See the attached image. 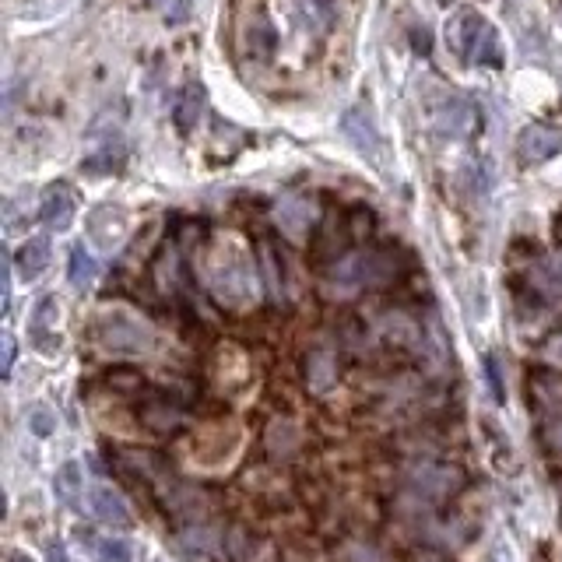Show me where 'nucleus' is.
<instances>
[{
	"instance_id": "nucleus-1",
	"label": "nucleus",
	"mask_w": 562,
	"mask_h": 562,
	"mask_svg": "<svg viewBox=\"0 0 562 562\" xmlns=\"http://www.w3.org/2000/svg\"><path fill=\"white\" fill-rule=\"evenodd\" d=\"M92 338L95 345L102 348L106 355H116V359H141V355H152L155 352V327L148 320H141L137 313L130 310H102L95 317L92 327Z\"/></svg>"
},
{
	"instance_id": "nucleus-2",
	"label": "nucleus",
	"mask_w": 562,
	"mask_h": 562,
	"mask_svg": "<svg viewBox=\"0 0 562 562\" xmlns=\"http://www.w3.org/2000/svg\"><path fill=\"white\" fill-rule=\"evenodd\" d=\"M447 46L464 64H489V67L503 64L496 46V29L471 8H461L447 22Z\"/></svg>"
},
{
	"instance_id": "nucleus-3",
	"label": "nucleus",
	"mask_w": 562,
	"mask_h": 562,
	"mask_svg": "<svg viewBox=\"0 0 562 562\" xmlns=\"http://www.w3.org/2000/svg\"><path fill=\"white\" fill-rule=\"evenodd\" d=\"M211 289L229 306H246L250 299H257V278L250 271V260L243 253L229 260L215 257V264H211Z\"/></svg>"
},
{
	"instance_id": "nucleus-4",
	"label": "nucleus",
	"mask_w": 562,
	"mask_h": 562,
	"mask_svg": "<svg viewBox=\"0 0 562 562\" xmlns=\"http://www.w3.org/2000/svg\"><path fill=\"white\" fill-rule=\"evenodd\" d=\"M562 152V130L548 127V123H527L517 134V159L524 166H541V162L555 159Z\"/></svg>"
},
{
	"instance_id": "nucleus-5",
	"label": "nucleus",
	"mask_w": 562,
	"mask_h": 562,
	"mask_svg": "<svg viewBox=\"0 0 562 562\" xmlns=\"http://www.w3.org/2000/svg\"><path fill=\"white\" fill-rule=\"evenodd\" d=\"M88 510L99 524L116 527V531H127L134 527V517H130V506L120 492L113 489L109 482H92L88 485Z\"/></svg>"
},
{
	"instance_id": "nucleus-6",
	"label": "nucleus",
	"mask_w": 562,
	"mask_h": 562,
	"mask_svg": "<svg viewBox=\"0 0 562 562\" xmlns=\"http://www.w3.org/2000/svg\"><path fill=\"white\" fill-rule=\"evenodd\" d=\"M130 229V218L123 208H113V204H102V208H95L92 215H88V239H92V246H99L102 253L116 250V246L123 243V236H127Z\"/></svg>"
},
{
	"instance_id": "nucleus-7",
	"label": "nucleus",
	"mask_w": 562,
	"mask_h": 562,
	"mask_svg": "<svg viewBox=\"0 0 562 562\" xmlns=\"http://www.w3.org/2000/svg\"><path fill=\"white\" fill-rule=\"evenodd\" d=\"M74 215H78V201H74V194L64 187V183H57V187L46 190L43 204H39V218H43L46 229L67 232L74 225Z\"/></svg>"
},
{
	"instance_id": "nucleus-8",
	"label": "nucleus",
	"mask_w": 562,
	"mask_h": 562,
	"mask_svg": "<svg viewBox=\"0 0 562 562\" xmlns=\"http://www.w3.org/2000/svg\"><path fill=\"white\" fill-rule=\"evenodd\" d=\"M53 496H57V503L71 506V510H78V506L88 499L85 471H81L78 461H64L57 468V475H53Z\"/></svg>"
},
{
	"instance_id": "nucleus-9",
	"label": "nucleus",
	"mask_w": 562,
	"mask_h": 562,
	"mask_svg": "<svg viewBox=\"0 0 562 562\" xmlns=\"http://www.w3.org/2000/svg\"><path fill=\"white\" fill-rule=\"evenodd\" d=\"M369 264H373V260L362 257V253H355V257L341 260V264L334 267V274H331L334 292H341V296H355V292H359L362 285L373 278V274H369Z\"/></svg>"
},
{
	"instance_id": "nucleus-10",
	"label": "nucleus",
	"mask_w": 562,
	"mask_h": 562,
	"mask_svg": "<svg viewBox=\"0 0 562 562\" xmlns=\"http://www.w3.org/2000/svg\"><path fill=\"white\" fill-rule=\"evenodd\" d=\"M201 113H204V85L201 81H190V85L180 92L176 109H173L176 130H180V134H190V130L201 123Z\"/></svg>"
},
{
	"instance_id": "nucleus-11",
	"label": "nucleus",
	"mask_w": 562,
	"mask_h": 562,
	"mask_svg": "<svg viewBox=\"0 0 562 562\" xmlns=\"http://www.w3.org/2000/svg\"><path fill=\"white\" fill-rule=\"evenodd\" d=\"M341 130H345V137L362 155H373L376 148H380V134H376L373 120H369L362 109H348L345 120H341Z\"/></svg>"
},
{
	"instance_id": "nucleus-12",
	"label": "nucleus",
	"mask_w": 562,
	"mask_h": 562,
	"mask_svg": "<svg viewBox=\"0 0 562 562\" xmlns=\"http://www.w3.org/2000/svg\"><path fill=\"white\" fill-rule=\"evenodd\" d=\"M50 239L46 236H36V239H29V243L22 246V250L15 253V267H18V274H22L25 281H36L39 274L50 267Z\"/></svg>"
},
{
	"instance_id": "nucleus-13",
	"label": "nucleus",
	"mask_w": 562,
	"mask_h": 562,
	"mask_svg": "<svg viewBox=\"0 0 562 562\" xmlns=\"http://www.w3.org/2000/svg\"><path fill=\"white\" fill-rule=\"evenodd\" d=\"M415 489L433 499H443L457 489V471L440 468V464H422V468L415 471Z\"/></svg>"
},
{
	"instance_id": "nucleus-14",
	"label": "nucleus",
	"mask_w": 562,
	"mask_h": 562,
	"mask_svg": "<svg viewBox=\"0 0 562 562\" xmlns=\"http://www.w3.org/2000/svg\"><path fill=\"white\" fill-rule=\"evenodd\" d=\"M95 278H99V264H95V257L88 253L85 243H74L71 246V260H67V281H71L74 289H92Z\"/></svg>"
},
{
	"instance_id": "nucleus-15",
	"label": "nucleus",
	"mask_w": 562,
	"mask_h": 562,
	"mask_svg": "<svg viewBox=\"0 0 562 562\" xmlns=\"http://www.w3.org/2000/svg\"><path fill=\"white\" fill-rule=\"evenodd\" d=\"M274 215H278L281 232H285L289 239H303L306 225L313 222V208H310L306 201H296V197H289V201H281Z\"/></svg>"
},
{
	"instance_id": "nucleus-16",
	"label": "nucleus",
	"mask_w": 562,
	"mask_h": 562,
	"mask_svg": "<svg viewBox=\"0 0 562 562\" xmlns=\"http://www.w3.org/2000/svg\"><path fill=\"white\" fill-rule=\"evenodd\" d=\"M306 380H310V390H317V394H324V390H331L334 383H338V362H334V355L327 352V348H317V352L310 355V362H306Z\"/></svg>"
},
{
	"instance_id": "nucleus-17",
	"label": "nucleus",
	"mask_w": 562,
	"mask_h": 562,
	"mask_svg": "<svg viewBox=\"0 0 562 562\" xmlns=\"http://www.w3.org/2000/svg\"><path fill=\"white\" fill-rule=\"evenodd\" d=\"M88 552H92V562H134V552L123 538H88Z\"/></svg>"
},
{
	"instance_id": "nucleus-18",
	"label": "nucleus",
	"mask_w": 562,
	"mask_h": 562,
	"mask_svg": "<svg viewBox=\"0 0 562 562\" xmlns=\"http://www.w3.org/2000/svg\"><path fill=\"white\" fill-rule=\"evenodd\" d=\"M436 123H440V130L443 134H450V137H461L464 130L471 127V109L464 106L461 99H447V106L436 113Z\"/></svg>"
},
{
	"instance_id": "nucleus-19",
	"label": "nucleus",
	"mask_w": 562,
	"mask_h": 562,
	"mask_svg": "<svg viewBox=\"0 0 562 562\" xmlns=\"http://www.w3.org/2000/svg\"><path fill=\"white\" fill-rule=\"evenodd\" d=\"M57 320H60V303H57V296H43L36 306H32L29 331H57Z\"/></svg>"
},
{
	"instance_id": "nucleus-20",
	"label": "nucleus",
	"mask_w": 562,
	"mask_h": 562,
	"mask_svg": "<svg viewBox=\"0 0 562 562\" xmlns=\"http://www.w3.org/2000/svg\"><path fill=\"white\" fill-rule=\"evenodd\" d=\"M25 426H29V433L36 436V440H50V436L60 429V418H57V411H50V408H43V404H36V408L25 415Z\"/></svg>"
},
{
	"instance_id": "nucleus-21",
	"label": "nucleus",
	"mask_w": 562,
	"mask_h": 562,
	"mask_svg": "<svg viewBox=\"0 0 562 562\" xmlns=\"http://www.w3.org/2000/svg\"><path fill=\"white\" fill-rule=\"evenodd\" d=\"M482 369H485V383H489V394L496 404H506V376H503V362L496 352L482 355Z\"/></svg>"
},
{
	"instance_id": "nucleus-22",
	"label": "nucleus",
	"mask_w": 562,
	"mask_h": 562,
	"mask_svg": "<svg viewBox=\"0 0 562 562\" xmlns=\"http://www.w3.org/2000/svg\"><path fill=\"white\" fill-rule=\"evenodd\" d=\"M299 443V429L292 426V422H271V429H267V450L271 454H289L292 447Z\"/></svg>"
},
{
	"instance_id": "nucleus-23",
	"label": "nucleus",
	"mask_w": 562,
	"mask_h": 562,
	"mask_svg": "<svg viewBox=\"0 0 562 562\" xmlns=\"http://www.w3.org/2000/svg\"><path fill=\"white\" fill-rule=\"evenodd\" d=\"M120 162H123V148H116L113 152V145H106L102 152L88 155V159L81 162V169H85V173H113Z\"/></svg>"
},
{
	"instance_id": "nucleus-24",
	"label": "nucleus",
	"mask_w": 562,
	"mask_h": 562,
	"mask_svg": "<svg viewBox=\"0 0 562 562\" xmlns=\"http://www.w3.org/2000/svg\"><path fill=\"white\" fill-rule=\"evenodd\" d=\"M29 345L36 348L39 355H46V359H57L60 348H64V338H60L57 331H29Z\"/></svg>"
},
{
	"instance_id": "nucleus-25",
	"label": "nucleus",
	"mask_w": 562,
	"mask_h": 562,
	"mask_svg": "<svg viewBox=\"0 0 562 562\" xmlns=\"http://www.w3.org/2000/svg\"><path fill=\"white\" fill-rule=\"evenodd\" d=\"M183 545L194 548L201 555H218V534L215 531H187L183 534Z\"/></svg>"
},
{
	"instance_id": "nucleus-26",
	"label": "nucleus",
	"mask_w": 562,
	"mask_h": 562,
	"mask_svg": "<svg viewBox=\"0 0 562 562\" xmlns=\"http://www.w3.org/2000/svg\"><path fill=\"white\" fill-rule=\"evenodd\" d=\"M411 50H415L418 57H429V50H433V36H429V29L411 32Z\"/></svg>"
},
{
	"instance_id": "nucleus-27",
	"label": "nucleus",
	"mask_w": 562,
	"mask_h": 562,
	"mask_svg": "<svg viewBox=\"0 0 562 562\" xmlns=\"http://www.w3.org/2000/svg\"><path fill=\"white\" fill-rule=\"evenodd\" d=\"M0 348H4V362H0V373L11 376V369H15V338H11V334H4Z\"/></svg>"
},
{
	"instance_id": "nucleus-28",
	"label": "nucleus",
	"mask_w": 562,
	"mask_h": 562,
	"mask_svg": "<svg viewBox=\"0 0 562 562\" xmlns=\"http://www.w3.org/2000/svg\"><path fill=\"white\" fill-rule=\"evenodd\" d=\"M46 559H50V562H71V559H67V548H64V541H60V538H53L50 545H46Z\"/></svg>"
},
{
	"instance_id": "nucleus-29",
	"label": "nucleus",
	"mask_w": 562,
	"mask_h": 562,
	"mask_svg": "<svg viewBox=\"0 0 562 562\" xmlns=\"http://www.w3.org/2000/svg\"><path fill=\"white\" fill-rule=\"evenodd\" d=\"M187 11H190V0H176V11L169 15V25H180L187 18Z\"/></svg>"
},
{
	"instance_id": "nucleus-30",
	"label": "nucleus",
	"mask_w": 562,
	"mask_h": 562,
	"mask_svg": "<svg viewBox=\"0 0 562 562\" xmlns=\"http://www.w3.org/2000/svg\"><path fill=\"white\" fill-rule=\"evenodd\" d=\"M4 562H36V559H32L29 552H22V548H8V552H4Z\"/></svg>"
},
{
	"instance_id": "nucleus-31",
	"label": "nucleus",
	"mask_w": 562,
	"mask_h": 562,
	"mask_svg": "<svg viewBox=\"0 0 562 562\" xmlns=\"http://www.w3.org/2000/svg\"><path fill=\"white\" fill-rule=\"evenodd\" d=\"M436 4H443V8H447V4H454V0H436Z\"/></svg>"
}]
</instances>
